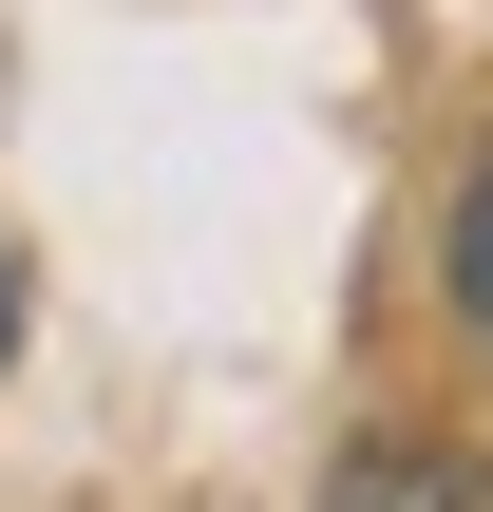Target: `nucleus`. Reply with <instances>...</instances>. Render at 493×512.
<instances>
[{"instance_id": "1", "label": "nucleus", "mask_w": 493, "mask_h": 512, "mask_svg": "<svg viewBox=\"0 0 493 512\" xmlns=\"http://www.w3.org/2000/svg\"><path fill=\"white\" fill-rule=\"evenodd\" d=\"M323 512H475V494H456V456H437V437H361V456L323 475Z\"/></svg>"}, {"instance_id": "3", "label": "nucleus", "mask_w": 493, "mask_h": 512, "mask_svg": "<svg viewBox=\"0 0 493 512\" xmlns=\"http://www.w3.org/2000/svg\"><path fill=\"white\" fill-rule=\"evenodd\" d=\"M0 361H19V266H0Z\"/></svg>"}, {"instance_id": "2", "label": "nucleus", "mask_w": 493, "mask_h": 512, "mask_svg": "<svg viewBox=\"0 0 493 512\" xmlns=\"http://www.w3.org/2000/svg\"><path fill=\"white\" fill-rule=\"evenodd\" d=\"M437 266H456V323L493 342V152L456 171V228H437Z\"/></svg>"}]
</instances>
